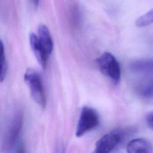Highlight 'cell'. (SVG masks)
<instances>
[{
	"mask_svg": "<svg viewBox=\"0 0 153 153\" xmlns=\"http://www.w3.org/2000/svg\"><path fill=\"white\" fill-rule=\"evenodd\" d=\"M29 42L31 49L41 66L45 69L47 66L48 56L46 53L44 47L41 44L38 36L34 33L29 35Z\"/></svg>",
	"mask_w": 153,
	"mask_h": 153,
	"instance_id": "cell-6",
	"label": "cell"
},
{
	"mask_svg": "<svg viewBox=\"0 0 153 153\" xmlns=\"http://www.w3.org/2000/svg\"><path fill=\"white\" fill-rule=\"evenodd\" d=\"M137 91L145 98H153V78L141 82L137 87Z\"/></svg>",
	"mask_w": 153,
	"mask_h": 153,
	"instance_id": "cell-10",
	"label": "cell"
},
{
	"mask_svg": "<svg viewBox=\"0 0 153 153\" xmlns=\"http://www.w3.org/2000/svg\"><path fill=\"white\" fill-rule=\"evenodd\" d=\"M31 1L35 6H38L39 4V0H31Z\"/></svg>",
	"mask_w": 153,
	"mask_h": 153,
	"instance_id": "cell-15",
	"label": "cell"
},
{
	"mask_svg": "<svg viewBox=\"0 0 153 153\" xmlns=\"http://www.w3.org/2000/svg\"><path fill=\"white\" fill-rule=\"evenodd\" d=\"M99 68L106 76L108 77L115 84L121 80V70L120 65L115 57L109 52L103 53L97 59Z\"/></svg>",
	"mask_w": 153,
	"mask_h": 153,
	"instance_id": "cell-2",
	"label": "cell"
},
{
	"mask_svg": "<svg viewBox=\"0 0 153 153\" xmlns=\"http://www.w3.org/2000/svg\"><path fill=\"white\" fill-rule=\"evenodd\" d=\"M7 64L4 53V46L0 39V82H2L6 76Z\"/></svg>",
	"mask_w": 153,
	"mask_h": 153,
	"instance_id": "cell-12",
	"label": "cell"
},
{
	"mask_svg": "<svg viewBox=\"0 0 153 153\" xmlns=\"http://www.w3.org/2000/svg\"><path fill=\"white\" fill-rule=\"evenodd\" d=\"M38 37L44 47L46 53L49 56L53 49V41L50 32L45 25H40L38 27Z\"/></svg>",
	"mask_w": 153,
	"mask_h": 153,
	"instance_id": "cell-8",
	"label": "cell"
},
{
	"mask_svg": "<svg viewBox=\"0 0 153 153\" xmlns=\"http://www.w3.org/2000/svg\"><path fill=\"white\" fill-rule=\"evenodd\" d=\"M127 152L129 153H150L153 152V146L148 140L144 138H137L130 140L128 143Z\"/></svg>",
	"mask_w": 153,
	"mask_h": 153,
	"instance_id": "cell-7",
	"label": "cell"
},
{
	"mask_svg": "<svg viewBox=\"0 0 153 153\" xmlns=\"http://www.w3.org/2000/svg\"><path fill=\"white\" fill-rule=\"evenodd\" d=\"M146 121L149 128L153 129V111L149 112L146 117Z\"/></svg>",
	"mask_w": 153,
	"mask_h": 153,
	"instance_id": "cell-14",
	"label": "cell"
},
{
	"mask_svg": "<svg viewBox=\"0 0 153 153\" xmlns=\"http://www.w3.org/2000/svg\"><path fill=\"white\" fill-rule=\"evenodd\" d=\"M99 123L100 118L97 112L90 106H83L80 112L76 128V136L78 137L82 136L96 128Z\"/></svg>",
	"mask_w": 153,
	"mask_h": 153,
	"instance_id": "cell-4",
	"label": "cell"
},
{
	"mask_svg": "<svg viewBox=\"0 0 153 153\" xmlns=\"http://www.w3.org/2000/svg\"><path fill=\"white\" fill-rule=\"evenodd\" d=\"M129 68L137 74H153V58L134 60L130 63Z\"/></svg>",
	"mask_w": 153,
	"mask_h": 153,
	"instance_id": "cell-9",
	"label": "cell"
},
{
	"mask_svg": "<svg viewBox=\"0 0 153 153\" xmlns=\"http://www.w3.org/2000/svg\"><path fill=\"white\" fill-rule=\"evenodd\" d=\"M153 23V8L140 16L135 22L136 26L139 27H143Z\"/></svg>",
	"mask_w": 153,
	"mask_h": 153,
	"instance_id": "cell-11",
	"label": "cell"
},
{
	"mask_svg": "<svg viewBox=\"0 0 153 153\" xmlns=\"http://www.w3.org/2000/svg\"><path fill=\"white\" fill-rule=\"evenodd\" d=\"M70 13L72 22L75 25L77 24L79 20V11L76 5L74 4L71 7Z\"/></svg>",
	"mask_w": 153,
	"mask_h": 153,
	"instance_id": "cell-13",
	"label": "cell"
},
{
	"mask_svg": "<svg viewBox=\"0 0 153 153\" xmlns=\"http://www.w3.org/2000/svg\"><path fill=\"white\" fill-rule=\"evenodd\" d=\"M127 133L124 130H115L106 133L96 142L94 151L100 153L111 152L123 141Z\"/></svg>",
	"mask_w": 153,
	"mask_h": 153,
	"instance_id": "cell-5",
	"label": "cell"
},
{
	"mask_svg": "<svg viewBox=\"0 0 153 153\" xmlns=\"http://www.w3.org/2000/svg\"><path fill=\"white\" fill-rule=\"evenodd\" d=\"M24 79L27 85L33 100L40 106L46 105V97L40 75L32 69H27L24 75Z\"/></svg>",
	"mask_w": 153,
	"mask_h": 153,
	"instance_id": "cell-3",
	"label": "cell"
},
{
	"mask_svg": "<svg viewBox=\"0 0 153 153\" xmlns=\"http://www.w3.org/2000/svg\"><path fill=\"white\" fill-rule=\"evenodd\" d=\"M23 114L20 112H17L11 118L3 138V151L9 152L16 148L23 126Z\"/></svg>",
	"mask_w": 153,
	"mask_h": 153,
	"instance_id": "cell-1",
	"label": "cell"
}]
</instances>
